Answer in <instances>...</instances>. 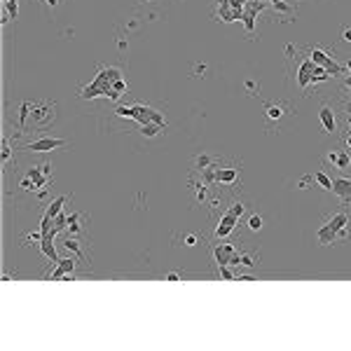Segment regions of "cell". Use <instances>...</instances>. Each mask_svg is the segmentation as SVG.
Masks as SVG:
<instances>
[{
    "label": "cell",
    "instance_id": "obj_6",
    "mask_svg": "<svg viewBox=\"0 0 351 351\" xmlns=\"http://www.w3.org/2000/svg\"><path fill=\"white\" fill-rule=\"evenodd\" d=\"M309 59L316 64V66H321V68H325L330 75H342V66H339L337 61L333 59V56H328L323 52V49H319V47H311L309 49Z\"/></svg>",
    "mask_w": 351,
    "mask_h": 351
},
{
    "label": "cell",
    "instance_id": "obj_29",
    "mask_svg": "<svg viewBox=\"0 0 351 351\" xmlns=\"http://www.w3.org/2000/svg\"><path fill=\"white\" fill-rule=\"evenodd\" d=\"M194 243H197V237H194V234H188V237H185V246H194Z\"/></svg>",
    "mask_w": 351,
    "mask_h": 351
},
{
    "label": "cell",
    "instance_id": "obj_17",
    "mask_svg": "<svg viewBox=\"0 0 351 351\" xmlns=\"http://www.w3.org/2000/svg\"><path fill=\"white\" fill-rule=\"evenodd\" d=\"M164 129V124H157V122H148V124H141V134L145 136V138H155V136H160Z\"/></svg>",
    "mask_w": 351,
    "mask_h": 351
},
{
    "label": "cell",
    "instance_id": "obj_26",
    "mask_svg": "<svg viewBox=\"0 0 351 351\" xmlns=\"http://www.w3.org/2000/svg\"><path fill=\"white\" fill-rule=\"evenodd\" d=\"M21 188L26 190V192H33V190H38V185H35V183H33V180H31V178H24V180H21Z\"/></svg>",
    "mask_w": 351,
    "mask_h": 351
},
{
    "label": "cell",
    "instance_id": "obj_14",
    "mask_svg": "<svg viewBox=\"0 0 351 351\" xmlns=\"http://www.w3.org/2000/svg\"><path fill=\"white\" fill-rule=\"evenodd\" d=\"M237 178H239V169H216V171H213V183L234 185Z\"/></svg>",
    "mask_w": 351,
    "mask_h": 351
},
{
    "label": "cell",
    "instance_id": "obj_11",
    "mask_svg": "<svg viewBox=\"0 0 351 351\" xmlns=\"http://www.w3.org/2000/svg\"><path fill=\"white\" fill-rule=\"evenodd\" d=\"M328 162L333 164L335 169H339V171H347L351 166V155L347 150H330L328 152Z\"/></svg>",
    "mask_w": 351,
    "mask_h": 351
},
{
    "label": "cell",
    "instance_id": "obj_18",
    "mask_svg": "<svg viewBox=\"0 0 351 351\" xmlns=\"http://www.w3.org/2000/svg\"><path fill=\"white\" fill-rule=\"evenodd\" d=\"M64 204H66V197H56L54 202L49 204V206H47V211H45V216L47 218H52V220H54L56 216H59V213H61V208H64Z\"/></svg>",
    "mask_w": 351,
    "mask_h": 351
},
{
    "label": "cell",
    "instance_id": "obj_22",
    "mask_svg": "<svg viewBox=\"0 0 351 351\" xmlns=\"http://www.w3.org/2000/svg\"><path fill=\"white\" fill-rule=\"evenodd\" d=\"M64 246H66L68 251H73V253H75V255H78V257H82V251H80V241H78V239H70V237H68L66 241H64Z\"/></svg>",
    "mask_w": 351,
    "mask_h": 351
},
{
    "label": "cell",
    "instance_id": "obj_4",
    "mask_svg": "<svg viewBox=\"0 0 351 351\" xmlns=\"http://www.w3.org/2000/svg\"><path fill=\"white\" fill-rule=\"evenodd\" d=\"M213 257H216L218 265H239L241 253L237 251L234 243H218L213 248Z\"/></svg>",
    "mask_w": 351,
    "mask_h": 351
},
{
    "label": "cell",
    "instance_id": "obj_5",
    "mask_svg": "<svg viewBox=\"0 0 351 351\" xmlns=\"http://www.w3.org/2000/svg\"><path fill=\"white\" fill-rule=\"evenodd\" d=\"M68 141L66 138H49V136H45V138H35V141H31L24 145L26 152H49V150H56V148H66Z\"/></svg>",
    "mask_w": 351,
    "mask_h": 351
},
{
    "label": "cell",
    "instance_id": "obj_13",
    "mask_svg": "<svg viewBox=\"0 0 351 351\" xmlns=\"http://www.w3.org/2000/svg\"><path fill=\"white\" fill-rule=\"evenodd\" d=\"M319 117H321V124H323L325 134H337V120H335V112H333L330 106H321Z\"/></svg>",
    "mask_w": 351,
    "mask_h": 351
},
{
    "label": "cell",
    "instance_id": "obj_35",
    "mask_svg": "<svg viewBox=\"0 0 351 351\" xmlns=\"http://www.w3.org/2000/svg\"><path fill=\"white\" fill-rule=\"evenodd\" d=\"M347 68H349V70H351V59H349V64H347Z\"/></svg>",
    "mask_w": 351,
    "mask_h": 351
},
{
    "label": "cell",
    "instance_id": "obj_12",
    "mask_svg": "<svg viewBox=\"0 0 351 351\" xmlns=\"http://www.w3.org/2000/svg\"><path fill=\"white\" fill-rule=\"evenodd\" d=\"M38 246H40L42 255L47 257V260H52V265H56V262L61 260L59 253H56V248H54V234H45L40 241H38Z\"/></svg>",
    "mask_w": 351,
    "mask_h": 351
},
{
    "label": "cell",
    "instance_id": "obj_33",
    "mask_svg": "<svg viewBox=\"0 0 351 351\" xmlns=\"http://www.w3.org/2000/svg\"><path fill=\"white\" fill-rule=\"evenodd\" d=\"M45 2H47L49 7H56V2H59V0H45Z\"/></svg>",
    "mask_w": 351,
    "mask_h": 351
},
{
    "label": "cell",
    "instance_id": "obj_31",
    "mask_svg": "<svg viewBox=\"0 0 351 351\" xmlns=\"http://www.w3.org/2000/svg\"><path fill=\"white\" fill-rule=\"evenodd\" d=\"M166 279H169V281H178V274H176V271H171V274H169Z\"/></svg>",
    "mask_w": 351,
    "mask_h": 351
},
{
    "label": "cell",
    "instance_id": "obj_28",
    "mask_svg": "<svg viewBox=\"0 0 351 351\" xmlns=\"http://www.w3.org/2000/svg\"><path fill=\"white\" fill-rule=\"evenodd\" d=\"M311 180H314V176H304V178H300L297 185H300V190H307V185H309Z\"/></svg>",
    "mask_w": 351,
    "mask_h": 351
},
{
    "label": "cell",
    "instance_id": "obj_3",
    "mask_svg": "<svg viewBox=\"0 0 351 351\" xmlns=\"http://www.w3.org/2000/svg\"><path fill=\"white\" fill-rule=\"evenodd\" d=\"M115 115L117 117H127V120H136L141 124H148V122H157V124H164L166 127V117H164L160 110L150 108V106H143V103H134V106H117L115 108Z\"/></svg>",
    "mask_w": 351,
    "mask_h": 351
},
{
    "label": "cell",
    "instance_id": "obj_30",
    "mask_svg": "<svg viewBox=\"0 0 351 351\" xmlns=\"http://www.w3.org/2000/svg\"><path fill=\"white\" fill-rule=\"evenodd\" d=\"M342 40L351 42V28H344V33H342Z\"/></svg>",
    "mask_w": 351,
    "mask_h": 351
},
{
    "label": "cell",
    "instance_id": "obj_1",
    "mask_svg": "<svg viewBox=\"0 0 351 351\" xmlns=\"http://www.w3.org/2000/svg\"><path fill=\"white\" fill-rule=\"evenodd\" d=\"M351 234V216L347 211H337L335 216H330L325 220V225L319 230V241L328 246L335 241H344Z\"/></svg>",
    "mask_w": 351,
    "mask_h": 351
},
{
    "label": "cell",
    "instance_id": "obj_7",
    "mask_svg": "<svg viewBox=\"0 0 351 351\" xmlns=\"http://www.w3.org/2000/svg\"><path fill=\"white\" fill-rule=\"evenodd\" d=\"M54 106H49V103H33L31 106V117H33V124L35 127H45V124H49V122L54 120Z\"/></svg>",
    "mask_w": 351,
    "mask_h": 351
},
{
    "label": "cell",
    "instance_id": "obj_19",
    "mask_svg": "<svg viewBox=\"0 0 351 351\" xmlns=\"http://www.w3.org/2000/svg\"><path fill=\"white\" fill-rule=\"evenodd\" d=\"M314 180L319 183V188H321V190H328V192H333V178L325 174V171H314Z\"/></svg>",
    "mask_w": 351,
    "mask_h": 351
},
{
    "label": "cell",
    "instance_id": "obj_9",
    "mask_svg": "<svg viewBox=\"0 0 351 351\" xmlns=\"http://www.w3.org/2000/svg\"><path fill=\"white\" fill-rule=\"evenodd\" d=\"M75 270H78V260H73V257H61V260L54 265V270H52L49 276H52V281H59V279L70 276Z\"/></svg>",
    "mask_w": 351,
    "mask_h": 351
},
{
    "label": "cell",
    "instance_id": "obj_24",
    "mask_svg": "<svg viewBox=\"0 0 351 351\" xmlns=\"http://www.w3.org/2000/svg\"><path fill=\"white\" fill-rule=\"evenodd\" d=\"M127 89H129V87H127V82L122 80V78H120V80H115V82H112V92H115L117 96H122L124 92H127Z\"/></svg>",
    "mask_w": 351,
    "mask_h": 351
},
{
    "label": "cell",
    "instance_id": "obj_16",
    "mask_svg": "<svg viewBox=\"0 0 351 351\" xmlns=\"http://www.w3.org/2000/svg\"><path fill=\"white\" fill-rule=\"evenodd\" d=\"M265 112H267V120L270 122H279L286 112H288V108H286L284 103H267V106H265Z\"/></svg>",
    "mask_w": 351,
    "mask_h": 351
},
{
    "label": "cell",
    "instance_id": "obj_32",
    "mask_svg": "<svg viewBox=\"0 0 351 351\" xmlns=\"http://www.w3.org/2000/svg\"><path fill=\"white\" fill-rule=\"evenodd\" d=\"M344 89H349V92H351V75L347 78V82H344Z\"/></svg>",
    "mask_w": 351,
    "mask_h": 351
},
{
    "label": "cell",
    "instance_id": "obj_10",
    "mask_svg": "<svg viewBox=\"0 0 351 351\" xmlns=\"http://www.w3.org/2000/svg\"><path fill=\"white\" fill-rule=\"evenodd\" d=\"M333 192L337 194L342 204H351V178H335L333 180Z\"/></svg>",
    "mask_w": 351,
    "mask_h": 351
},
{
    "label": "cell",
    "instance_id": "obj_23",
    "mask_svg": "<svg viewBox=\"0 0 351 351\" xmlns=\"http://www.w3.org/2000/svg\"><path fill=\"white\" fill-rule=\"evenodd\" d=\"M248 230H251V232H260V230H262V216H257V213H255V216L248 218Z\"/></svg>",
    "mask_w": 351,
    "mask_h": 351
},
{
    "label": "cell",
    "instance_id": "obj_34",
    "mask_svg": "<svg viewBox=\"0 0 351 351\" xmlns=\"http://www.w3.org/2000/svg\"><path fill=\"white\" fill-rule=\"evenodd\" d=\"M347 148H351V134L347 136Z\"/></svg>",
    "mask_w": 351,
    "mask_h": 351
},
{
    "label": "cell",
    "instance_id": "obj_25",
    "mask_svg": "<svg viewBox=\"0 0 351 351\" xmlns=\"http://www.w3.org/2000/svg\"><path fill=\"white\" fill-rule=\"evenodd\" d=\"M10 155H12V152H10V141L2 138V164L10 162Z\"/></svg>",
    "mask_w": 351,
    "mask_h": 351
},
{
    "label": "cell",
    "instance_id": "obj_27",
    "mask_svg": "<svg viewBox=\"0 0 351 351\" xmlns=\"http://www.w3.org/2000/svg\"><path fill=\"white\" fill-rule=\"evenodd\" d=\"M239 265H246V267H255V257L253 255H241V260H239Z\"/></svg>",
    "mask_w": 351,
    "mask_h": 351
},
{
    "label": "cell",
    "instance_id": "obj_8",
    "mask_svg": "<svg viewBox=\"0 0 351 351\" xmlns=\"http://www.w3.org/2000/svg\"><path fill=\"white\" fill-rule=\"evenodd\" d=\"M237 223H239V216H234L232 211L227 213H223L220 220H218V227H216V239H225V237H230L234 227H237Z\"/></svg>",
    "mask_w": 351,
    "mask_h": 351
},
{
    "label": "cell",
    "instance_id": "obj_15",
    "mask_svg": "<svg viewBox=\"0 0 351 351\" xmlns=\"http://www.w3.org/2000/svg\"><path fill=\"white\" fill-rule=\"evenodd\" d=\"M314 61L307 59L302 66H300V73H297V82H300V89H307V84L311 82V75H314Z\"/></svg>",
    "mask_w": 351,
    "mask_h": 351
},
{
    "label": "cell",
    "instance_id": "obj_2",
    "mask_svg": "<svg viewBox=\"0 0 351 351\" xmlns=\"http://www.w3.org/2000/svg\"><path fill=\"white\" fill-rule=\"evenodd\" d=\"M120 78H122L120 68L101 66V68H98V73H96L94 82L80 89V96H82V98H96V96H106V98H108L110 89H112V82L120 80Z\"/></svg>",
    "mask_w": 351,
    "mask_h": 351
},
{
    "label": "cell",
    "instance_id": "obj_20",
    "mask_svg": "<svg viewBox=\"0 0 351 351\" xmlns=\"http://www.w3.org/2000/svg\"><path fill=\"white\" fill-rule=\"evenodd\" d=\"M80 213H70L68 216V230H70V234H78V232L82 230V225H80Z\"/></svg>",
    "mask_w": 351,
    "mask_h": 351
},
{
    "label": "cell",
    "instance_id": "obj_21",
    "mask_svg": "<svg viewBox=\"0 0 351 351\" xmlns=\"http://www.w3.org/2000/svg\"><path fill=\"white\" fill-rule=\"evenodd\" d=\"M211 164H213V157H208V155H199L197 160H194V166L204 171V169H211Z\"/></svg>",
    "mask_w": 351,
    "mask_h": 351
}]
</instances>
